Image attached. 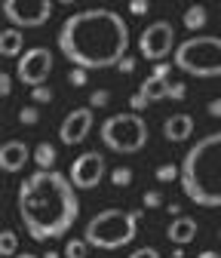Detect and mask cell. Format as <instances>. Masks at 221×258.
<instances>
[{
    "label": "cell",
    "instance_id": "cell-36",
    "mask_svg": "<svg viewBox=\"0 0 221 258\" xmlns=\"http://www.w3.org/2000/svg\"><path fill=\"white\" fill-rule=\"evenodd\" d=\"M197 258H221V252H215V249H203Z\"/></svg>",
    "mask_w": 221,
    "mask_h": 258
},
{
    "label": "cell",
    "instance_id": "cell-16",
    "mask_svg": "<svg viewBox=\"0 0 221 258\" xmlns=\"http://www.w3.org/2000/svg\"><path fill=\"white\" fill-rule=\"evenodd\" d=\"M169 80H160V77H148L144 83H141V95H144V99L148 102H163V99H169Z\"/></svg>",
    "mask_w": 221,
    "mask_h": 258
},
{
    "label": "cell",
    "instance_id": "cell-3",
    "mask_svg": "<svg viewBox=\"0 0 221 258\" xmlns=\"http://www.w3.org/2000/svg\"><path fill=\"white\" fill-rule=\"evenodd\" d=\"M178 181L191 203L206 209L221 206V133L200 139L184 154Z\"/></svg>",
    "mask_w": 221,
    "mask_h": 258
},
{
    "label": "cell",
    "instance_id": "cell-34",
    "mask_svg": "<svg viewBox=\"0 0 221 258\" xmlns=\"http://www.w3.org/2000/svg\"><path fill=\"white\" fill-rule=\"evenodd\" d=\"M13 92V77L4 71V74H0V95H4V99H7V95Z\"/></svg>",
    "mask_w": 221,
    "mask_h": 258
},
{
    "label": "cell",
    "instance_id": "cell-33",
    "mask_svg": "<svg viewBox=\"0 0 221 258\" xmlns=\"http://www.w3.org/2000/svg\"><path fill=\"white\" fill-rule=\"evenodd\" d=\"M129 258H160V252H157L154 246H141V249H135Z\"/></svg>",
    "mask_w": 221,
    "mask_h": 258
},
{
    "label": "cell",
    "instance_id": "cell-31",
    "mask_svg": "<svg viewBox=\"0 0 221 258\" xmlns=\"http://www.w3.org/2000/svg\"><path fill=\"white\" fill-rule=\"evenodd\" d=\"M148 105H151V102L144 99V95H141V92H135V95H132V99H129V108H132L135 114H141V111H144Z\"/></svg>",
    "mask_w": 221,
    "mask_h": 258
},
{
    "label": "cell",
    "instance_id": "cell-20",
    "mask_svg": "<svg viewBox=\"0 0 221 258\" xmlns=\"http://www.w3.org/2000/svg\"><path fill=\"white\" fill-rule=\"evenodd\" d=\"M65 258H89V243H86V237L68 240V243H65Z\"/></svg>",
    "mask_w": 221,
    "mask_h": 258
},
{
    "label": "cell",
    "instance_id": "cell-11",
    "mask_svg": "<svg viewBox=\"0 0 221 258\" xmlns=\"http://www.w3.org/2000/svg\"><path fill=\"white\" fill-rule=\"evenodd\" d=\"M92 108H74L65 120H61V126H58V136H61V145H68V148H74V145H80V142H86V136L92 133Z\"/></svg>",
    "mask_w": 221,
    "mask_h": 258
},
{
    "label": "cell",
    "instance_id": "cell-18",
    "mask_svg": "<svg viewBox=\"0 0 221 258\" xmlns=\"http://www.w3.org/2000/svg\"><path fill=\"white\" fill-rule=\"evenodd\" d=\"M55 145L52 142H40L37 148H34V163H37V169H55Z\"/></svg>",
    "mask_w": 221,
    "mask_h": 258
},
{
    "label": "cell",
    "instance_id": "cell-35",
    "mask_svg": "<svg viewBox=\"0 0 221 258\" xmlns=\"http://www.w3.org/2000/svg\"><path fill=\"white\" fill-rule=\"evenodd\" d=\"M206 111H209V117H221V99H212L206 105Z\"/></svg>",
    "mask_w": 221,
    "mask_h": 258
},
{
    "label": "cell",
    "instance_id": "cell-13",
    "mask_svg": "<svg viewBox=\"0 0 221 258\" xmlns=\"http://www.w3.org/2000/svg\"><path fill=\"white\" fill-rule=\"evenodd\" d=\"M163 136H166L169 142H184V139H191V136H194V117H191V114H172V117H166Z\"/></svg>",
    "mask_w": 221,
    "mask_h": 258
},
{
    "label": "cell",
    "instance_id": "cell-26",
    "mask_svg": "<svg viewBox=\"0 0 221 258\" xmlns=\"http://www.w3.org/2000/svg\"><path fill=\"white\" fill-rule=\"evenodd\" d=\"M175 64L172 61H154V68H151V77H160V80H169Z\"/></svg>",
    "mask_w": 221,
    "mask_h": 258
},
{
    "label": "cell",
    "instance_id": "cell-22",
    "mask_svg": "<svg viewBox=\"0 0 221 258\" xmlns=\"http://www.w3.org/2000/svg\"><path fill=\"white\" fill-rule=\"evenodd\" d=\"M132 181V169L129 166H117V169H111V184L114 187H126Z\"/></svg>",
    "mask_w": 221,
    "mask_h": 258
},
{
    "label": "cell",
    "instance_id": "cell-15",
    "mask_svg": "<svg viewBox=\"0 0 221 258\" xmlns=\"http://www.w3.org/2000/svg\"><path fill=\"white\" fill-rule=\"evenodd\" d=\"M25 49V34H22V28L10 25L7 31H0V55L4 58H13V55H22Z\"/></svg>",
    "mask_w": 221,
    "mask_h": 258
},
{
    "label": "cell",
    "instance_id": "cell-7",
    "mask_svg": "<svg viewBox=\"0 0 221 258\" xmlns=\"http://www.w3.org/2000/svg\"><path fill=\"white\" fill-rule=\"evenodd\" d=\"M4 16L16 28H43L52 19V0H4Z\"/></svg>",
    "mask_w": 221,
    "mask_h": 258
},
{
    "label": "cell",
    "instance_id": "cell-27",
    "mask_svg": "<svg viewBox=\"0 0 221 258\" xmlns=\"http://www.w3.org/2000/svg\"><path fill=\"white\" fill-rule=\"evenodd\" d=\"M141 203H144V209H160L166 200L160 197V190H144V197H141Z\"/></svg>",
    "mask_w": 221,
    "mask_h": 258
},
{
    "label": "cell",
    "instance_id": "cell-1",
    "mask_svg": "<svg viewBox=\"0 0 221 258\" xmlns=\"http://www.w3.org/2000/svg\"><path fill=\"white\" fill-rule=\"evenodd\" d=\"M80 215L71 175L58 169H34L19 184V218L31 240L49 243L65 237Z\"/></svg>",
    "mask_w": 221,
    "mask_h": 258
},
{
    "label": "cell",
    "instance_id": "cell-38",
    "mask_svg": "<svg viewBox=\"0 0 221 258\" xmlns=\"http://www.w3.org/2000/svg\"><path fill=\"white\" fill-rule=\"evenodd\" d=\"M58 4H61V7H71V4H74V0H58Z\"/></svg>",
    "mask_w": 221,
    "mask_h": 258
},
{
    "label": "cell",
    "instance_id": "cell-30",
    "mask_svg": "<svg viewBox=\"0 0 221 258\" xmlns=\"http://www.w3.org/2000/svg\"><path fill=\"white\" fill-rule=\"evenodd\" d=\"M184 95H187V86H184L181 80L169 86V99H172V102H181V99H184Z\"/></svg>",
    "mask_w": 221,
    "mask_h": 258
},
{
    "label": "cell",
    "instance_id": "cell-4",
    "mask_svg": "<svg viewBox=\"0 0 221 258\" xmlns=\"http://www.w3.org/2000/svg\"><path fill=\"white\" fill-rule=\"evenodd\" d=\"M138 218H141V212L102 209L86 224V243L92 249H111V252L129 246L135 240V234H138Z\"/></svg>",
    "mask_w": 221,
    "mask_h": 258
},
{
    "label": "cell",
    "instance_id": "cell-17",
    "mask_svg": "<svg viewBox=\"0 0 221 258\" xmlns=\"http://www.w3.org/2000/svg\"><path fill=\"white\" fill-rule=\"evenodd\" d=\"M206 22H209V10L206 7H187L184 10V28L187 31H203L206 28Z\"/></svg>",
    "mask_w": 221,
    "mask_h": 258
},
{
    "label": "cell",
    "instance_id": "cell-40",
    "mask_svg": "<svg viewBox=\"0 0 221 258\" xmlns=\"http://www.w3.org/2000/svg\"><path fill=\"white\" fill-rule=\"evenodd\" d=\"M218 237H221V234H218Z\"/></svg>",
    "mask_w": 221,
    "mask_h": 258
},
{
    "label": "cell",
    "instance_id": "cell-10",
    "mask_svg": "<svg viewBox=\"0 0 221 258\" xmlns=\"http://www.w3.org/2000/svg\"><path fill=\"white\" fill-rule=\"evenodd\" d=\"M105 157L99 154V151H86V154H80L74 163H71V181H74V187L77 190H92V187H99L102 184V178H105Z\"/></svg>",
    "mask_w": 221,
    "mask_h": 258
},
{
    "label": "cell",
    "instance_id": "cell-39",
    "mask_svg": "<svg viewBox=\"0 0 221 258\" xmlns=\"http://www.w3.org/2000/svg\"><path fill=\"white\" fill-rule=\"evenodd\" d=\"M99 4H102V0H99Z\"/></svg>",
    "mask_w": 221,
    "mask_h": 258
},
{
    "label": "cell",
    "instance_id": "cell-12",
    "mask_svg": "<svg viewBox=\"0 0 221 258\" xmlns=\"http://www.w3.org/2000/svg\"><path fill=\"white\" fill-rule=\"evenodd\" d=\"M28 160H34V151H31L25 142L13 139V142H4V148H0V169L4 172H22L28 166Z\"/></svg>",
    "mask_w": 221,
    "mask_h": 258
},
{
    "label": "cell",
    "instance_id": "cell-25",
    "mask_svg": "<svg viewBox=\"0 0 221 258\" xmlns=\"http://www.w3.org/2000/svg\"><path fill=\"white\" fill-rule=\"evenodd\" d=\"M111 105V89H96L89 95V108H108Z\"/></svg>",
    "mask_w": 221,
    "mask_h": 258
},
{
    "label": "cell",
    "instance_id": "cell-5",
    "mask_svg": "<svg viewBox=\"0 0 221 258\" xmlns=\"http://www.w3.org/2000/svg\"><path fill=\"white\" fill-rule=\"evenodd\" d=\"M172 64L187 77H221V37L212 34H194L175 46Z\"/></svg>",
    "mask_w": 221,
    "mask_h": 258
},
{
    "label": "cell",
    "instance_id": "cell-19",
    "mask_svg": "<svg viewBox=\"0 0 221 258\" xmlns=\"http://www.w3.org/2000/svg\"><path fill=\"white\" fill-rule=\"evenodd\" d=\"M16 249H19L16 231H13V228H4V234H0V255H4V258H16V255H13Z\"/></svg>",
    "mask_w": 221,
    "mask_h": 258
},
{
    "label": "cell",
    "instance_id": "cell-8",
    "mask_svg": "<svg viewBox=\"0 0 221 258\" xmlns=\"http://www.w3.org/2000/svg\"><path fill=\"white\" fill-rule=\"evenodd\" d=\"M175 28L166 22V19H160V22H151L144 31H141V37H138V49H141V55L144 58H151V61H166V55H172L175 52Z\"/></svg>",
    "mask_w": 221,
    "mask_h": 258
},
{
    "label": "cell",
    "instance_id": "cell-28",
    "mask_svg": "<svg viewBox=\"0 0 221 258\" xmlns=\"http://www.w3.org/2000/svg\"><path fill=\"white\" fill-rule=\"evenodd\" d=\"M86 74H89L86 68H71V74H68V80H71V86H86V80H89Z\"/></svg>",
    "mask_w": 221,
    "mask_h": 258
},
{
    "label": "cell",
    "instance_id": "cell-32",
    "mask_svg": "<svg viewBox=\"0 0 221 258\" xmlns=\"http://www.w3.org/2000/svg\"><path fill=\"white\" fill-rule=\"evenodd\" d=\"M117 71H120V74H132V71H135V55H126V58H120Z\"/></svg>",
    "mask_w": 221,
    "mask_h": 258
},
{
    "label": "cell",
    "instance_id": "cell-14",
    "mask_svg": "<svg viewBox=\"0 0 221 258\" xmlns=\"http://www.w3.org/2000/svg\"><path fill=\"white\" fill-rule=\"evenodd\" d=\"M166 237L175 243V246H187L194 237H197V221L191 215H175L172 224L166 228Z\"/></svg>",
    "mask_w": 221,
    "mask_h": 258
},
{
    "label": "cell",
    "instance_id": "cell-24",
    "mask_svg": "<svg viewBox=\"0 0 221 258\" xmlns=\"http://www.w3.org/2000/svg\"><path fill=\"white\" fill-rule=\"evenodd\" d=\"M31 102L34 105H49L52 102V89L43 83V86H31Z\"/></svg>",
    "mask_w": 221,
    "mask_h": 258
},
{
    "label": "cell",
    "instance_id": "cell-2",
    "mask_svg": "<svg viewBox=\"0 0 221 258\" xmlns=\"http://www.w3.org/2000/svg\"><path fill=\"white\" fill-rule=\"evenodd\" d=\"M58 49L74 68H117L129 52V25L114 10L74 13L58 31Z\"/></svg>",
    "mask_w": 221,
    "mask_h": 258
},
{
    "label": "cell",
    "instance_id": "cell-21",
    "mask_svg": "<svg viewBox=\"0 0 221 258\" xmlns=\"http://www.w3.org/2000/svg\"><path fill=\"white\" fill-rule=\"evenodd\" d=\"M178 175H181V166H175V163L157 166V181H160V184H169V181H175Z\"/></svg>",
    "mask_w": 221,
    "mask_h": 258
},
{
    "label": "cell",
    "instance_id": "cell-6",
    "mask_svg": "<svg viewBox=\"0 0 221 258\" xmlns=\"http://www.w3.org/2000/svg\"><path fill=\"white\" fill-rule=\"evenodd\" d=\"M102 142L111 154H138L148 145V123L141 114H114L102 123Z\"/></svg>",
    "mask_w": 221,
    "mask_h": 258
},
{
    "label": "cell",
    "instance_id": "cell-23",
    "mask_svg": "<svg viewBox=\"0 0 221 258\" xmlns=\"http://www.w3.org/2000/svg\"><path fill=\"white\" fill-rule=\"evenodd\" d=\"M19 120L25 123V126H37V120H40V108L31 102V105H25L22 111H19Z\"/></svg>",
    "mask_w": 221,
    "mask_h": 258
},
{
    "label": "cell",
    "instance_id": "cell-9",
    "mask_svg": "<svg viewBox=\"0 0 221 258\" xmlns=\"http://www.w3.org/2000/svg\"><path fill=\"white\" fill-rule=\"evenodd\" d=\"M52 49L46 46H31L28 52L19 55V68H16V77L25 83V86H43L46 77L52 74Z\"/></svg>",
    "mask_w": 221,
    "mask_h": 258
},
{
    "label": "cell",
    "instance_id": "cell-37",
    "mask_svg": "<svg viewBox=\"0 0 221 258\" xmlns=\"http://www.w3.org/2000/svg\"><path fill=\"white\" fill-rule=\"evenodd\" d=\"M16 258H37L34 252H16Z\"/></svg>",
    "mask_w": 221,
    "mask_h": 258
},
{
    "label": "cell",
    "instance_id": "cell-29",
    "mask_svg": "<svg viewBox=\"0 0 221 258\" xmlns=\"http://www.w3.org/2000/svg\"><path fill=\"white\" fill-rule=\"evenodd\" d=\"M126 7H129V13H132V16H148V10H151L148 0H129Z\"/></svg>",
    "mask_w": 221,
    "mask_h": 258
}]
</instances>
